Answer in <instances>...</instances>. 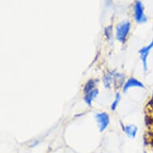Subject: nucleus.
<instances>
[{
  "mask_svg": "<svg viewBox=\"0 0 153 153\" xmlns=\"http://www.w3.org/2000/svg\"><path fill=\"white\" fill-rule=\"evenodd\" d=\"M121 100V95L119 92L116 93V95H115V98H114V100L112 101L111 103V111H116V109L118 107L119 103Z\"/></svg>",
  "mask_w": 153,
  "mask_h": 153,
  "instance_id": "nucleus-11",
  "label": "nucleus"
},
{
  "mask_svg": "<svg viewBox=\"0 0 153 153\" xmlns=\"http://www.w3.org/2000/svg\"><path fill=\"white\" fill-rule=\"evenodd\" d=\"M95 119L97 121V123L100 128V131H103L106 128H108L110 118L108 113L106 112H99L95 115Z\"/></svg>",
  "mask_w": 153,
  "mask_h": 153,
  "instance_id": "nucleus-3",
  "label": "nucleus"
},
{
  "mask_svg": "<svg viewBox=\"0 0 153 153\" xmlns=\"http://www.w3.org/2000/svg\"><path fill=\"white\" fill-rule=\"evenodd\" d=\"M134 19L137 23L142 24L148 21V17L144 13V6L140 0H136L134 6Z\"/></svg>",
  "mask_w": 153,
  "mask_h": 153,
  "instance_id": "nucleus-2",
  "label": "nucleus"
},
{
  "mask_svg": "<svg viewBox=\"0 0 153 153\" xmlns=\"http://www.w3.org/2000/svg\"><path fill=\"white\" fill-rule=\"evenodd\" d=\"M112 72V84H114L115 88H119L120 87H123L124 83H125V78L124 75L121 73L116 72V71H111Z\"/></svg>",
  "mask_w": 153,
  "mask_h": 153,
  "instance_id": "nucleus-6",
  "label": "nucleus"
},
{
  "mask_svg": "<svg viewBox=\"0 0 153 153\" xmlns=\"http://www.w3.org/2000/svg\"><path fill=\"white\" fill-rule=\"evenodd\" d=\"M138 88L143 89L145 88V86L141 81H140L137 79L134 78V77H131L127 81H125V83L123 86V91L124 93L127 92L130 88Z\"/></svg>",
  "mask_w": 153,
  "mask_h": 153,
  "instance_id": "nucleus-5",
  "label": "nucleus"
},
{
  "mask_svg": "<svg viewBox=\"0 0 153 153\" xmlns=\"http://www.w3.org/2000/svg\"><path fill=\"white\" fill-rule=\"evenodd\" d=\"M152 48H151L149 45H147L145 47H143L139 50V54L140 56L141 62H142V66H143V70L144 72L148 71V55L150 54V51Z\"/></svg>",
  "mask_w": 153,
  "mask_h": 153,
  "instance_id": "nucleus-4",
  "label": "nucleus"
},
{
  "mask_svg": "<svg viewBox=\"0 0 153 153\" xmlns=\"http://www.w3.org/2000/svg\"><path fill=\"white\" fill-rule=\"evenodd\" d=\"M104 35L108 40H111L113 35V27L112 26L110 25L107 27L104 30Z\"/></svg>",
  "mask_w": 153,
  "mask_h": 153,
  "instance_id": "nucleus-12",
  "label": "nucleus"
},
{
  "mask_svg": "<svg viewBox=\"0 0 153 153\" xmlns=\"http://www.w3.org/2000/svg\"><path fill=\"white\" fill-rule=\"evenodd\" d=\"M123 129L125 131V132L127 133V135L131 136V137H132V138H135V137H136V134H137V131H138V128H137V127H136V125H132V124L126 126Z\"/></svg>",
  "mask_w": 153,
  "mask_h": 153,
  "instance_id": "nucleus-9",
  "label": "nucleus"
},
{
  "mask_svg": "<svg viewBox=\"0 0 153 153\" xmlns=\"http://www.w3.org/2000/svg\"><path fill=\"white\" fill-rule=\"evenodd\" d=\"M97 82H98L97 79H90V80H88L86 83L84 88H83V92H84V94L89 92L91 91H92L93 89H95Z\"/></svg>",
  "mask_w": 153,
  "mask_h": 153,
  "instance_id": "nucleus-10",
  "label": "nucleus"
},
{
  "mask_svg": "<svg viewBox=\"0 0 153 153\" xmlns=\"http://www.w3.org/2000/svg\"><path fill=\"white\" fill-rule=\"evenodd\" d=\"M148 45L150 46V47H151V48H153V39H152V40L151 41V43H149Z\"/></svg>",
  "mask_w": 153,
  "mask_h": 153,
  "instance_id": "nucleus-14",
  "label": "nucleus"
},
{
  "mask_svg": "<svg viewBox=\"0 0 153 153\" xmlns=\"http://www.w3.org/2000/svg\"><path fill=\"white\" fill-rule=\"evenodd\" d=\"M131 23L128 20H125L119 23L116 29V39L121 43H124L127 40L131 30Z\"/></svg>",
  "mask_w": 153,
  "mask_h": 153,
  "instance_id": "nucleus-1",
  "label": "nucleus"
},
{
  "mask_svg": "<svg viewBox=\"0 0 153 153\" xmlns=\"http://www.w3.org/2000/svg\"><path fill=\"white\" fill-rule=\"evenodd\" d=\"M99 95V90L97 88H95L93 89L92 91H91L89 92L86 93L84 97H83V100L86 103V104L88 106L92 105L93 101L95 100V99L97 98V96Z\"/></svg>",
  "mask_w": 153,
  "mask_h": 153,
  "instance_id": "nucleus-7",
  "label": "nucleus"
},
{
  "mask_svg": "<svg viewBox=\"0 0 153 153\" xmlns=\"http://www.w3.org/2000/svg\"><path fill=\"white\" fill-rule=\"evenodd\" d=\"M103 85L107 89H111L112 85V72H108L103 75Z\"/></svg>",
  "mask_w": 153,
  "mask_h": 153,
  "instance_id": "nucleus-8",
  "label": "nucleus"
},
{
  "mask_svg": "<svg viewBox=\"0 0 153 153\" xmlns=\"http://www.w3.org/2000/svg\"><path fill=\"white\" fill-rule=\"evenodd\" d=\"M150 105L152 106V108H153V93H152V99H151V100H150Z\"/></svg>",
  "mask_w": 153,
  "mask_h": 153,
  "instance_id": "nucleus-13",
  "label": "nucleus"
}]
</instances>
